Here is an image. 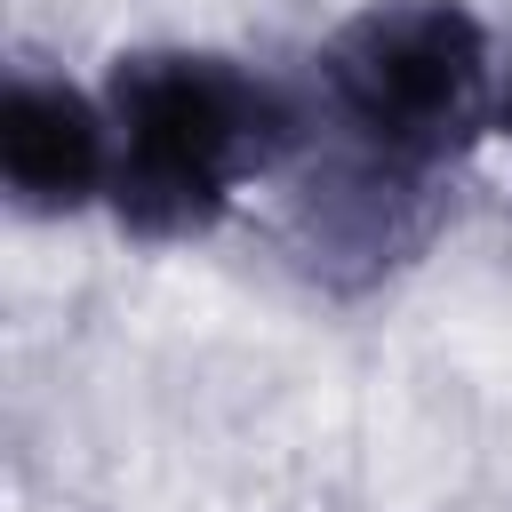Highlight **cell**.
Wrapping results in <instances>:
<instances>
[{
    "mask_svg": "<svg viewBox=\"0 0 512 512\" xmlns=\"http://www.w3.org/2000/svg\"><path fill=\"white\" fill-rule=\"evenodd\" d=\"M496 112L488 32L464 0H376L320 48V120L336 152L304 192L312 256L368 272L424 240L440 176Z\"/></svg>",
    "mask_w": 512,
    "mask_h": 512,
    "instance_id": "obj_1",
    "label": "cell"
},
{
    "mask_svg": "<svg viewBox=\"0 0 512 512\" xmlns=\"http://www.w3.org/2000/svg\"><path fill=\"white\" fill-rule=\"evenodd\" d=\"M112 208L144 240H176L224 216V200L304 144V104L208 48H144L112 64Z\"/></svg>",
    "mask_w": 512,
    "mask_h": 512,
    "instance_id": "obj_2",
    "label": "cell"
},
{
    "mask_svg": "<svg viewBox=\"0 0 512 512\" xmlns=\"http://www.w3.org/2000/svg\"><path fill=\"white\" fill-rule=\"evenodd\" d=\"M0 176L40 216L112 192V120H104V104H88L72 80L8 72V96H0Z\"/></svg>",
    "mask_w": 512,
    "mask_h": 512,
    "instance_id": "obj_3",
    "label": "cell"
},
{
    "mask_svg": "<svg viewBox=\"0 0 512 512\" xmlns=\"http://www.w3.org/2000/svg\"><path fill=\"white\" fill-rule=\"evenodd\" d=\"M504 112H512V96H504Z\"/></svg>",
    "mask_w": 512,
    "mask_h": 512,
    "instance_id": "obj_4",
    "label": "cell"
}]
</instances>
